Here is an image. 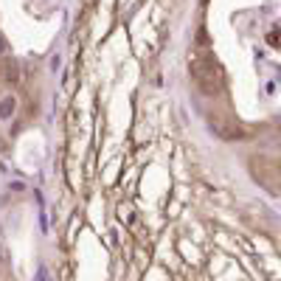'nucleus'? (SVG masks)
<instances>
[{"mask_svg": "<svg viewBox=\"0 0 281 281\" xmlns=\"http://www.w3.org/2000/svg\"><path fill=\"white\" fill-rule=\"evenodd\" d=\"M205 45H208V31L200 28V34H197V51L189 59V73L194 79V85L205 96L214 98V96H222V90H225V73L219 68V62H216V57Z\"/></svg>", "mask_w": 281, "mask_h": 281, "instance_id": "obj_1", "label": "nucleus"}, {"mask_svg": "<svg viewBox=\"0 0 281 281\" xmlns=\"http://www.w3.org/2000/svg\"><path fill=\"white\" fill-rule=\"evenodd\" d=\"M211 130L222 138V141H228V144L248 141V138H250V130H248V127L236 124V121H214V118H211Z\"/></svg>", "mask_w": 281, "mask_h": 281, "instance_id": "obj_2", "label": "nucleus"}, {"mask_svg": "<svg viewBox=\"0 0 281 281\" xmlns=\"http://www.w3.org/2000/svg\"><path fill=\"white\" fill-rule=\"evenodd\" d=\"M3 79H6V82H20V65L17 62H14V59H6V62H3Z\"/></svg>", "mask_w": 281, "mask_h": 281, "instance_id": "obj_3", "label": "nucleus"}, {"mask_svg": "<svg viewBox=\"0 0 281 281\" xmlns=\"http://www.w3.org/2000/svg\"><path fill=\"white\" fill-rule=\"evenodd\" d=\"M14 104H17V101H14V96H6L3 101H0V121H6V118L12 116V113H14Z\"/></svg>", "mask_w": 281, "mask_h": 281, "instance_id": "obj_4", "label": "nucleus"}, {"mask_svg": "<svg viewBox=\"0 0 281 281\" xmlns=\"http://www.w3.org/2000/svg\"><path fill=\"white\" fill-rule=\"evenodd\" d=\"M267 42H270V45H278V31H275V28L267 34Z\"/></svg>", "mask_w": 281, "mask_h": 281, "instance_id": "obj_5", "label": "nucleus"}]
</instances>
